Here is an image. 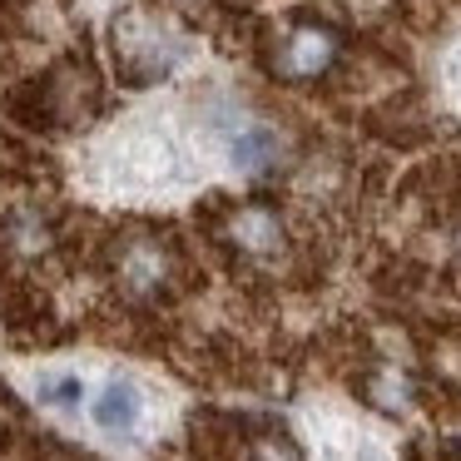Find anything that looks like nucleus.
Masks as SVG:
<instances>
[{
    "label": "nucleus",
    "mask_w": 461,
    "mask_h": 461,
    "mask_svg": "<svg viewBox=\"0 0 461 461\" xmlns=\"http://www.w3.org/2000/svg\"><path fill=\"white\" fill-rule=\"evenodd\" d=\"M41 397L55 402V407H75V402H80V377H45Z\"/></svg>",
    "instance_id": "obj_7"
},
{
    "label": "nucleus",
    "mask_w": 461,
    "mask_h": 461,
    "mask_svg": "<svg viewBox=\"0 0 461 461\" xmlns=\"http://www.w3.org/2000/svg\"><path fill=\"white\" fill-rule=\"evenodd\" d=\"M95 421H100V431H110V437H130L134 427H140V387L124 377L104 382V392L95 397Z\"/></svg>",
    "instance_id": "obj_5"
},
{
    "label": "nucleus",
    "mask_w": 461,
    "mask_h": 461,
    "mask_svg": "<svg viewBox=\"0 0 461 461\" xmlns=\"http://www.w3.org/2000/svg\"><path fill=\"white\" fill-rule=\"evenodd\" d=\"M229 239L239 243L243 253H273L283 243V223L268 203H243L229 219Z\"/></svg>",
    "instance_id": "obj_4"
},
{
    "label": "nucleus",
    "mask_w": 461,
    "mask_h": 461,
    "mask_svg": "<svg viewBox=\"0 0 461 461\" xmlns=\"http://www.w3.org/2000/svg\"><path fill=\"white\" fill-rule=\"evenodd\" d=\"M249 461H303V456H298V447H293L283 431H268V437H258L249 447Z\"/></svg>",
    "instance_id": "obj_6"
},
{
    "label": "nucleus",
    "mask_w": 461,
    "mask_h": 461,
    "mask_svg": "<svg viewBox=\"0 0 461 461\" xmlns=\"http://www.w3.org/2000/svg\"><path fill=\"white\" fill-rule=\"evenodd\" d=\"M342 55V35L328 25H293L273 50V70L283 80H318L332 70V60Z\"/></svg>",
    "instance_id": "obj_1"
},
{
    "label": "nucleus",
    "mask_w": 461,
    "mask_h": 461,
    "mask_svg": "<svg viewBox=\"0 0 461 461\" xmlns=\"http://www.w3.org/2000/svg\"><path fill=\"white\" fill-rule=\"evenodd\" d=\"M114 273H120V283L134 293V298H154V293H164V283H169L174 273V258L169 249H164L159 239H130L120 253H114Z\"/></svg>",
    "instance_id": "obj_2"
},
{
    "label": "nucleus",
    "mask_w": 461,
    "mask_h": 461,
    "mask_svg": "<svg viewBox=\"0 0 461 461\" xmlns=\"http://www.w3.org/2000/svg\"><path fill=\"white\" fill-rule=\"evenodd\" d=\"M278 149H283L278 134L263 120H253V114H229V154H233L239 169H249V174L273 169V164H278Z\"/></svg>",
    "instance_id": "obj_3"
}]
</instances>
